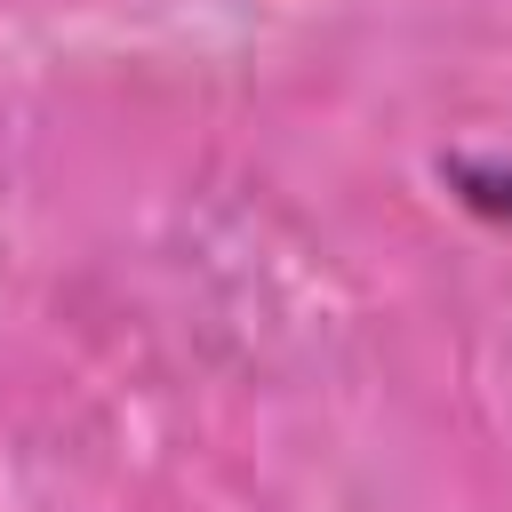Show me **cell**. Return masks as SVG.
<instances>
[{
	"instance_id": "6da1fadb",
	"label": "cell",
	"mask_w": 512,
	"mask_h": 512,
	"mask_svg": "<svg viewBox=\"0 0 512 512\" xmlns=\"http://www.w3.org/2000/svg\"><path fill=\"white\" fill-rule=\"evenodd\" d=\"M440 176H448L480 216H504V224H512V168H496V160H448Z\"/></svg>"
}]
</instances>
